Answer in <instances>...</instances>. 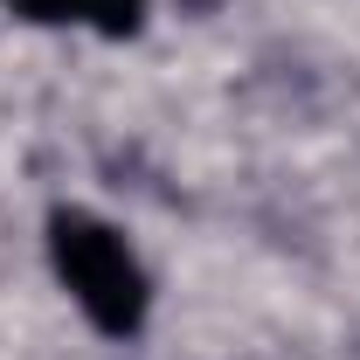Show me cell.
Here are the masks:
<instances>
[{"mask_svg": "<svg viewBox=\"0 0 360 360\" xmlns=\"http://www.w3.org/2000/svg\"><path fill=\"white\" fill-rule=\"evenodd\" d=\"M49 257H56L70 298L90 312L97 333H118V340L139 333V319H146V277H139L118 229H104L84 208H56L49 215Z\"/></svg>", "mask_w": 360, "mask_h": 360, "instance_id": "1", "label": "cell"}, {"mask_svg": "<svg viewBox=\"0 0 360 360\" xmlns=\"http://www.w3.org/2000/svg\"><path fill=\"white\" fill-rule=\"evenodd\" d=\"M77 21H90L97 35H139L146 0H77Z\"/></svg>", "mask_w": 360, "mask_h": 360, "instance_id": "2", "label": "cell"}, {"mask_svg": "<svg viewBox=\"0 0 360 360\" xmlns=\"http://www.w3.org/2000/svg\"><path fill=\"white\" fill-rule=\"evenodd\" d=\"M14 14H28V21H77V0H14Z\"/></svg>", "mask_w": 360, "mask_h": 360, "instance_id": "3", "label": "cell"}]
</instances>
